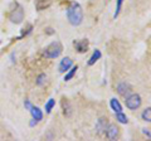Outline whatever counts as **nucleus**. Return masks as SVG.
Wrapping results in <instances>:
<instances>
[{
    "mask_svg": "<svg viewBox=\"0 0 151 141\" xmlns=\"http://www.w3.org/2000/svg\"><path fill=\"white\" fill-rule=\"evenodd\" d=\"M67 19L69 22L70 25L73 27H78L82 24L83 22V9L81 6V4L77 1L70 3V5L67 8Z\"/></svg>",
    "mask_w": 151,
    "mask_h": 141,
    "instance_id": "obj_1",
    "label": "nucleus"
},
{
    "mask_svg": "<svg viewBox=\"0 0 151 141\" xmlns=\"http://www.w3.org/2000/svg\"><path fill=\"white\" fill-rule=\"evenodd\" d=\"M9 19L14 24H20L24 20V9L20 4L18 3H13V8L10 9L9 13Z\"/></svg>",
    "mask_w": 151,
    "mask_h": 141,
    "instance_id": "obj_2",
    "label": "nucleus"
},
{
    "mask_svg": "<svg viewBox=\"0 0 151 141\" xmlns=\"http://www.w3.org/2000/svg\"><path fill=\"white\" fill-rule=\"evenodd\" d=\"M63 52V45L59 43V42H52V43L44 49L43 54L45 58L53 59V58H58Z\"/></svg>",
    "mask_w": 151,
    "mask_h": 141,
    "instance_id": "obj_3",
    "label": "nucleus"
},
{
    "mask_svg": "<svg viewBox=\"0 0 151 141\" xmlns=\"http://www.w3.org/2000/svg\"><path fill=\"white\" fill-rule=\"evenodd\" d=\"M141 103H142V100H141V96L137 95V93H130L129 96L125 97V105L131 111L137 110L141 106Z\"/></svg>",
    "mask_w": 151,
    "mask_h": 141,
    "instance_id": "obj_4",
    "label": "nucleus"
},
{
    "mask_svg": "<svg viewBox=\"0 0 151 141\" xmlns=\"http://www.w3.org/2000/svg\"><path fill=\"white\" fill-rule=\"evenodd\" d=\"M105 135L108 140H116L120 135V129L115 124H108L107 129L105 131Z\"/></svg>",
    "mask_w": 151,
    "mask_h": 141,
    "instance_id": "obj_5",
    "label": "nucleus"
},
{
    "mask_svg": "<svg viewBox=\"0 0 151 141\" xmlns=\"http://www.w3.org/2000/svg\"><path fill=\"white\" fill-rule=\"evenodd\" d=\"M116 91H117V93H119L120 96L126 97V96H129L130 93H132V86L129 82H121V83L117 84Z\"/></svg>",
    "mask_w": 151,
    "mask_h": 141,
    "instance_id": "obj_6",
    "label": "nucleus"
},
{
    "mask_svg": "<svg viewBox=\"0 0 151 141\" xmlns=\"http://www.w3.org/2000/svg\"><path fill=\"white\" fill-rule=\"evenodd\" d=\"M73 45L76 50L78 52V53H86L88 50V47H89V42L87 38H83V39H78V40H74L73 42Z\"/></svg>",
    "mask_w": 151,
    "mask_h": 141,
    "instance_id": "obj_7",
    "label": "nucleus"
},
{
    "mask_svg": "<svg viewBox=\"0 0 151 141\" xmlns=\"http://www.w3.org/2000/svg\"><path fill=\"white\" fill-rule=\"evenodd\" d=\"M108 126V120L107 117H100L97 121H96V126H94V130H96V134L97 135H103L105 131Z\"/></svg>",
    "mask_w": 151,
    "mask_h": 141,
    "instance_id": "obj_8",
    "label": "nucleus"
},
{
    "mask_svg": "<svg viewBox=\"0 0 151 141\" xmlns=\"http://www.w3.org/2000/svg\"><path fill=\"white\" fill-rule=\"evenodd\" d=\"M72 65H73V60L70 59L69 57H64V58L59 62V65H58L59 73H65L70 67H72Z\"/></svg>",
    "mask_w": 151,
    "mask_h": 141,
    "instance_id": "obj_9",
    "label": "nucleus"
},
{
    "mask_svg": "<svg viewBox=\"0 0 151 141\" xmlns=\"http://www.w3.org/2000/svg\"><path fill=\"white\" fill-rule=\"evenodd\" d=\"M29 112L32 114V117H33V119L37 120L38 122H40L42 120H43V111H42L38 106H34V105H33V106H32V109L29 110Z\"/></svg>",
    "mask_w": 151,
    "mask_h": 141,
    "instance_id": "obj_10",
    "label": "nucleus"
},
{
    "mask_svg": "<svg viewBox=\"0 0 151 141\" xmlns=\"http://www.w3.org/2000/svg\"><path fill=\"white\" fill-rule=\"evenodd\" d=\"M52 5V0H35V8L37 10H45Z\"/></svg>",
    "mask_w": 151,
    "mask_h": 141,
    "instance_id": "obj_11",
    "label": "nucleus"
},
{
    "mask_svg": "<svg viewBox=\"0 0 151 141\" xmlns=\"http://www.w3.org/2000/svg\"><path fill=\"white\" fill-rule=\"evenodd\" d=\"M101 57H102L101 50H100V49H94V50H93V53H92V55H91V57H89V59H88L87 64H88V65L96 64V62H97L98 59H101Z\"/></svg>",
    "mask_w": 151,
    "mask_h": 141,
    "instance_id": "obj_12",
    "label": "nucleus"
},
{
    "mask_svg": "<svg viewBox=\"0 0 151 141\" xmlns=\"http://www.w3.org/2000/svg\"><path fill=\"white\" fill-rule=\"evenodd\" d=\"M110 106H111V109L113 110L115 114H117V112H122V105L120 103V101L117 100V98H111Z\"/></svg>",
    "mask_w": 151,
    "mask_h": 141,
    "instance_id": "obj_13",
    "label": "nucleus"
},
{
    "mask_svg": "<svg viewBox=\"0 0 151 141\" xmlns=\"http://www.w3.org/2000/svg\"><path fill=\"white\" fill-rule=\"evenodd\" d=\"M77 69H78V65H72L67 72H65V76H64V78H63V81L64 82H68V81H70L73 77H74V74H76V72H77Z\"/></svg>",
    "mask_w": 151,
    "mask_h": 141,
    "instance_id": "obj_14",
    "label": "nucleus"
},
{
    "mask_svg": "<svg viewBox=\"0 0 151 141\" xmlns=\"http://www.w3.org/2000/svg\"><path fill=\"white\" fill-rule=\"evenodd\" d=\"M62 107H63V114L64 116H70V114H72V107H70V103L65 100V98H63L62 101Z\"/></svg>",
    "mask_w": 151,
    "mask_h": 141,
    "instance_id": "obj_15",
    "label": "nucleus"
},
{
    "mask_svg": "<svg viewBox=\"0 0 151 141\" xmlns=\"http://www.w3.org/2000/svg\"><path fill=\"white\" fill-rule=\"evenodd\" d=\"M116 115V120H117V122H120V124H124V125H126V124H129V117H127L124 112H117V114H115Z\"/></svg>",
    "mask_w": 151,
    "mask_h": 141,
    "instance_id": "obj_16",
    "label": "nucleus"
},
{
    "mask_svg": "<svg viewBox=\"0 0 151 141\" xmlns=\"http://www.w3.org/2000/svg\"><path fill=\"white\" fill-rule=\"evenodd\" d=\"M54 106H55V100H54V98H49V100L45 102V106H44L47 114H50L52 110L54 109Z\"/></svg>",
    "mask_w": 151,
    "mask_h": 141,
    "instance_id": "obj_17",
    "label": "nucleus"
},
{
    "mask_svg": "<svg viewBox=\"0 0 151 141\" xmlns=\"http://www.w3.org/2000/svg\"><path fill=\"white\" fill-rule=\"evenodd\" d=\"M141 119H142L145 122H150L151 121V109L147 107V109H145L142 111V114H141Z\"/></svg>",
    "mask_w": 151,
    "mask_h": 141,
    "instance_id": "obj_18",
    "label": "nucleus"
},
{
    "mask_svg": "<svg viewBox=\"0 0 151 141\" xmlns=\"http://www.w3.org/2000/svg\"><path fill=\"white\" fill-rule=\"evenodd\" d=\"M124 1H125V0H116V10H115V14H113V19H116V18L120 15L121 8H122V4H124Z\"/></svg>",
    "mask_w": 151,
    "mask_h": 141,
    "instance_id": "obj_19",
    "label": "nucleus"
},
{
    "mask_svg": "<svg viewBox=\"0 0 151 141\" xmlns=\"http://www.w3.org/2000/svg\"><path fill=\"white\" fill-rule=\"evenodd\" d=\"M45 81H47V74L45 73H40L35 79V84L40 87V86H43V84L45 83Z\"/></svg>",
    "mask_w": 151,
    "mask_h": 141,
    "instance_id": "obj_20",
    "label": "nucleus"
},
{
    "mask_svg": "<svg viewBox=\"0 0 151 141\" xmlns=\"http://www.w3.org/2000/svg\"><path fill=\"white\" fill-rule=\"evenodd\" d=\"M32 106H33V103H32L29 100H25V101H24V107H25V110L29 111V110L32 109Z\"/></svg>",
    "mask_w": 151,
    "mask_h": 141,
    "instance_id": "obj_21",
    "label": "nucleus"
},
{
    "mask_svg": "<svg viewBox=\"0 0 151 141\" xmlns=\"http://www.w3.org/2000/svg\"><path fill=\"white\" fill-rule=\"evenodd\" d=\"M142 134L147 136V139L151 137V134H150V129H142Z\"/></svg>",
    "mask_w": 151,
    "mask_h": 141,
    "instance_id": "obj_22",
    "label": "nucleus"
},
{
    "mask_svg": "<svg viewBox=\"0 0 151 141\" xmlns=\"http://www.w3.org/2000/svg\"><path fill=\"white\" fill-rule=\"evenodd\" d=\"M35 125H38V121H37V120H34V119H32V121L29 122V126H30V127H34Z\"/></svg>",
    "mask_w": 151,
    "mask_h": 141,
    "instance_id": "obj_23",
    "label": "nucleus"
},
{
    "mask_svg": "<svg viewBox=\"0 0 151 141\" xmlns=\"http://www.w3.org/2000/svg\"><path fill=\"white\" fill-rule=\"evenodd\" d=\"M45 33H47V34H53V33H54V30H53V28H45Z\"/></svg>",
    "mask_w": 151,
    "mask_h": 141,
    "instance_id": "obj_24",
    "label": "nucleus"
},
{
    "mask_svg": "<svg viewBox=\"0 0 151 141\" xmlns=\"http://www.w3.org/2000/svg\"><path fill=\"white\" fill-rule=\"evenodd\" d=\"M10 58H12V63H15V55H14V53H12V55H10Z\"/></svg>",
    "mask_w": 151,
    "mask_h": 141,
    "instance_id": "obj_25",
    "label": "nucleus"
}]
</instances>
